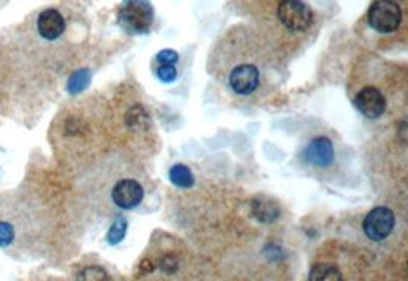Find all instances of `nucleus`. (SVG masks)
<instances>
[{"mask_svg": "<svg viewBox=\"0 0 408 281\" xmlns=\"http://www.w3.org/2000/svg\"><path fill=\"white\" fill-rule=\"evenodd\" d=\"M260 72L252 64H240L230 74V86L239 95H250L259 88Z\"/></svg>", "mask_w": 408, "mask_h": 281, "instance_id": "obj_6", "label": "nucleus"}, {"mask_svg": "<svg viewBox=\"0 0 408 281\" xmlns=\"http://www.w3.org/2000/svg\"><path fill=\"white\" fill-rule=\"evenodd\" d=\"M277 16H279L283 26H286L288 30L294 32L309 30L313 21L310 8L302 0H281L279 10H277Z\"/></svg>", "mask_w": 408, "mask_h": 281, "instance_id": "obj_3", "label": "nucleus"}, {"mask_svg": "<svg viewBox=\"0 0 408 281\" xmlns=\"http://www.w3.org/2000/svg\"><path fill=\"white\" fill-rule=\"evenodd\" d=\"M144 199V190L133 179H122L113 186L112 200L121 210H133Z\"/></svg>", "mask_w": 408, "mask_h": 281, "instance_id": "obj_5", "label": "nucleus"}, {"mask_svg": "<svg viewBox=\"0 0 408 281\" xmlns=\"http://www.w3.org/2000/svg\"><path fill=\"white\" fill-rule=\"evenodd\" d=\"M91 70L89 69H80L77 72H74V74L71 75L69 81H68V90L71 93H80L83 92L87 86H89L91 83Z\"/></svg>", "mask_w": 408, "mask_h": 281, "instance_id": "obj_13", "label": "nucleus"}, {"mask_svg": "<svg viewBox=\"0 0 408 281\" xmlns=\"http://www.w3.org/2000/svg\"><path fill=\"white\" fill-rule=\"evenodd\" d=\"M156 74L159 77V80H163L165 83H171L174 78L178 77V70L173 64H161V66L158 68Z\"/></svg>", "mask_w": 408, "mask_h": 281, "instance_id": "obj_18", "label": "nucleus"}, {"mask_svg": "<svg viewBox=\"0 0 408 281\" xmlns=\"http://www.w3.org/2000/svg\"><path fill=\"white\" fill-rule=\"evenodd\" d=\"M303 156L304 161L313 165V167H327V165H331L333 162L335 157L333 144L329 138L319 136V138L312 139L308 144Z\"/></svg>", "mask_w": 408, "mask_h": 281, "instance_id": "obj_8", "label": "nucleus"}, {"mask_svg": "<svg viewBox=\"0 0 408 281\" xmlns=\"http://www.w3.org/2000/svg\"><path fill=\"white\" fill-rule=\"evenodd\" d=\"M400 21H402V11L391 0H375L369 8V23L378 32H395Z\"/></svg>", "mask_w": 408, "mask_h": 281, "instance_id": "obj_2", "label": "nucleus"}, {"mask_svg": "<svg viewBox=\"0 0 408 281\" xmlns=\"http://www.w3.org/2000/svg\"><path fill=\"white\" fill-rule=\"evenodd\" d=\"M395 214L387 206H376L362 222V229L370 240L382 242L393 233Z\"/></svg>", "mask_w": 408, "mask_h": 281, "instance_id": "obj_4", "label": "nucleus"}, {"mask_svg": "<svg viewBox=\"0 0 408 281\" xmlns=\"http://www.w3.org/2000/svg\"><path fill=\"white\" fill-rule=\"evenodd\" d=\"M159 268L167 273H173L178 269V260L173 255H165L163 260L159 262Z\"/></svg>", "mask_w": 408, "mask_h": 281, "instance_id": "obj_20", "label": "nucleus"}, {"mask_svg": "<svg viewBox=\"0 0 408 281\" xmlns=\"http://www.w3.org/2000/svg\"><path fill=\"white\" fill-rule=\"evenodd\" d=\"M141 269L144 272H153V271H155V264H153V262H150V260H144L141 263Z\"/></svg>", "mask_w": 408, "mask_h": 281, "instance_id": "obj_21", "label": "nucleus"}, {"mask_svg": "<svg viewBox=\"0 0 408 281\" xmlns=\"http://www.w3.org/2000/svg\"><path fill=\"white\" fill-rule=\"evenodd\" d=\"M156 60L161 64H174V63H178L179 55H178L176 50L164 49V50H161V52H158Z\"/></svg>", "mask_w": 408, "mask_h": 281, "instance_id": "obj_19", "label": "nucleus"}, {"mask_svg": "<svg viewBox=\"0 0 408 281\" xmlns=\"http://www.w3.org/2000/svg\"><path fill=\"white\" fill-rule=\"evenodd\" d=\"M309 280L312 281H341L342 273L337 266L329 263H318L309 272Z\"/></svg>", "mask_w": 408, "mask_h": 281, "instance_id": "obj_11", "label": "nucleus"}, {"mask_svg": "<svg viewBox=\"0 0 408 281\" xmlns=\"http://www.w3.org/2000/svg\"><path fill=\"white\" fill-rule=\"evenodd\" d=\"M170 181L179 188H190L194 185V176L187 165L176 164L170 168Z\"/></svg>", "mask_w": 408, "mask_h": 281, "instance_id": "obj_12", "label": "nucleus"}, {"mask_svg": "<svg viewBox=\"0 0 408 281\" xmlns=\"http://www.w3.org/2000/svg\"><path fill=\"white\" fill-rule=\"evenodd\" d=\"M78 280H107V273L103 268H98V266H91V268H86L78 273Z\"/></svg>", "mask_w": 408, "mask_h": 281, "instance_id": "obj_16", "label": "nucleus"}, {"mask_svg": "<svg viewBox=\"0 0 408 281\" xmlns=\"http://www.w3.org/2000/svg\"><path fill=\"white\" fill-rule=\"evenodd\" d=\"M252 215L261 223H272L280 217V206L269 197H256L251 202Z\"/></svg>", "mask_w": 408, "mask_h": 281, "instance_id": "obj_10", "label": "nucleus"}, {"mask_svg": "<svg viewBox=\"0 0 408 281\" xmlns=\"http://www.w3.org/2000/svg\"><path fill=\"white\" fill-rule=\"evenodd\" d=\"M126 233H127V220L124 219L122 215H118L107 233L109 244H118L124 237H126Z\"/></svg>", "mask_w": 408, "mask_h": 281, "instance_id": "obj_15", "label": "nucleus"}, {"mask_svg": "<svg viewBox=\"0 0 408 281\" xmlns=\"http://www.w3.org/2000/svg\"><path fill=\"white\" fill-rule=\"evenodd\" d=\"M127 126L132 128V130H140V128H144L147 126L149 122V115L144 110V107L136 104L132 109L127 112V118H126Z\"/></svg>", "mask_w": 408, "mask_h": 281, "instance_id": "obj_14", "label": "nucleus"}, {"mask_svg": "<svg viewBox=\"0 0 408 281\" xmlns=\"http://www.w3.org/2000/svg\"><path fill=\"white\" fill-rule=\"evenodd\" d=\"M14 240V229L10 223L0 222V248L10 246Z\"/></svg>", "mask_w": 408, "mask_h": 281, "instance_id": "obj_17", "label": "nucleus"}, {"mask_svg": "<svg viewBox=\"0 0 408 281\" xmlns=\"http://www.w3.org/2000/svg\"><path fill=\"white\" fill-rule=\"evenodd\" d=\"M153 5L150 0H122L118 10V23L130 35L147 34L153 25Z\"/></svg>", "mask_w": 408, "mask_h": 281, "instance_id": "obj_1", "label": "nucleus"}, {"mask_svg": "<svg viewBox=\"0 0 408 281\" xmlns=\"http://www.w3.org/2000/svg\"><path fill=\"white\" fill-rule=\"evenodd\" d=\"M355 106L364 117L380 118L385 110V97L376 88H364L355 98Z\"/></svg>", "mask_w": 408, "mask_h": 281, "instance_id": "obj_7", "label": "nucleus"}, {"mask_svg": "<svg viewBox=\"0 0 408 281\" xmlns=\"http://www.w3.org/2000/svg\"><path fill=\"white\" fill-rule=\"evenodd\" d=\"M64 19L57 10H45L40 12L37 20V30L43 39L46 40H57L64 32Z\"/></svg>", "mask_w": 408, "mask_h": 281, "instance_id": "obj_9", "label": "nucleus"}]
</instances>
